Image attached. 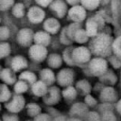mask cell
I'll list each match as a JSON object with an SVG mask.
<instances>
[{"mask_svg":"<svg viewBox=\"0 0 121 121\" xmlns=\"http://www.w3.org/2000/svg\"><path fill=\"white\" fill-rule=\"evenodd\" d=\"M9 35V28L6 27V26H2L0 28V38L1 40H6Z\"/></svg>","mask_w":121,"mask_h":121,"instance_id":"32","label":"cell"},{"mask_svg":"<svg viewBox=\"0 0 121 121\" xmlns=\"http://www.w3.org/2000/svg\"><path fill=\"white\" fill-rule=\"evenodd\" d=\"M117 111H118L119 113L121 114V100H119L118 103H117Z\"/></svg>","mask_w":121,"mask_h":121,"instance_id":"37","label":"cell"},{"mask_svg":"<svg viewBox=\"0 0 121 121\" xmlns=\"http://www.w3.org/2000/svg\"><path fill=\"white\" fill-rule=\"evenodd\" d=\"M43 27H44L45 31H47L49 33H57L60 28V24L56 19L49 18L44 22Z\"/></svg>","mask_w":121,"mask_h":121,"instance_id":"12","label":"cell"},{"mask_svg":"<svg viewBox=\"0 0 121 121\" xmlns=\"http://www.w3.org/2000/svg\"><path fill=\"white\" fill-rule=\"evenodd\" d=\"M51 9L59 16V17H63L66 13V5L63 1L61 0H55L51 3Z\"/></svg>","mask_w":121,"mask_h":121,"instance_id":"10","label":"cell"},{"mask_svg":"<svg viewBox=\"0 0 121 121\" xmlns=\"http://www.w3.org/2000/svg\"><path fill=\"white\" fill-rule=\"evenodd\" d=\"M112 41L111 38L106 34H100L93 42V50L95 53L100 56L109 55L112 49Z\"/></svg>","mask_w":121,"mask_h":121,"instance_id":"1","label":"cell"},{"mask_svg":"<svg viewBox=\"0 0 121 121\" xmlns=\"http://www.w3.org/2000/svg\"><path fill=\"white\" fill-rule=\"evenodd\" d=\"M78 87H79L80 89H82L84 92H88L89 89H90L89 84H88V82H86V81H80V82L78 83Z\"/></svg>","mask_w":121,"mask_h":121,"instance_id":"33","label":"cell"},{"mask_svg":"<svg viewBox=\"0 0 121 121\" xmlns=\"http://www.w3.org/2000/svg\"><path fill=\"white\" fill-rule=\"evenodd\" d=\"M67 2L71 5H77L78 2H81V0H67Z\"/></svg>","mask_w":121,"mask_h":121,"instance_id":"36","label":"cell"},{"mask_svg":"<svg viewBox=\"0 0 121 121\" xmlns=\"http://www.w3.org/2000/svg\"><path fill=\"white\" fill-rule=\"evenodd\" d=\"M62 95L65 98L67 99H73L76 95H77V91L75 88H73L72 86H67V88H65L62 92Z\"/></svg>","mask_w":121,"mask_h":121,"instance_id":"24","label":"cell"},{"mask_svg":"<svg viewBox=\"0 0 121 121\" xmlns=\"http://www.w3.org/2000/svg\"><path fill=\"white\" fill-rule=\"evenodd\" d=\"M48 64L52 68H58L61 64V58L57 54H52L48 58Z\"/></svg>","mask_w":121,"mask_h":121,"instance_id":"20","label":"cell"},{"mask_svg":"<svg viewBox=\"0 0 121 121\" xmlns=\"http://www.w3.org/2000/svg\"><path fill=\"white\" fill-rule=\"evenodd\" d=\"M41 112V109L38 105L36 104H29L27 106V112L29 115L31 116H35V115H38Z\"/></svg>","mask_w":121,"mask_h":121,"instance_id":"29","label":"cell"},{"mask_svg":"<svg viewBox=\"0 0 121 121\" xmlns=\"http://www.w3.org/2000/svg\"><path fill=\"white\" fill-rule=\"evenodd\" d=\"M4 119L5 120H16L18 118H17V116L13 115V116H4Z\"/></svg>","mask_w":121,"mask_h":121,"instance_id":"35","label":"cell"},{"mask_svg":"<svg viewBox=\"0 0 121 121\" xmlns=\"http://www.w3.org/2000/svg\"><path fill=\"white\" fill-rule=\"evenodd\" d=\"M32 40H34V34L31 29L24 28L21 29L20 32L18 33V42L24 46L29 45Z\"/></svg>","mask_w":121,"mask_h":121,"instance_id":"7","label":"cell"},{"mask_svg":"<svg viewBox=\"0 0 121 121\" xmlns=\"http://www.w3.org/2000/svg\"><path fill=\"white\" fill-rule=\"evenodd\" d=\"M68 14H69V17L73 21H75V22H80V21H82L85 18L86 12H85V9H84V7L83 6L81 7V6L74 5V7L70 9Z\"/></svg>","mask_w":121,"mask_h":121,"instance_id":"6","label":"cell"},{"mask_svg":"<svg viewBox=\"0 0 121 121\" xmlns=\"http://www.w3.org/2000/svg\"><path fill=\"white\" fill-rule=\"evenodd\" d=\"M89 67H90V71L94 75L100 76V75H102L106 72L107 62L102 58H95V59L91 60V62L89 64Z\"/></svg>","mask_w":121,"mask_h":121,"instance_id":"2","label":"cell"},{"mask_svg":"<svg viewBox=\"0 0 121 121\" xmlns=\"http://www.w3.org/2000/svg\"><path fill=\"white\" fill-rule=\"evenodd\" d=\"M14 90H15V92L17 93V94H23V93H25L26 90H27V84H26V81H25V80H20V81H18L16 84H15V86H14Z\"/></svg>","mask_w":121,"mask_h":121,"instance_id":"26","label":"cell"},{"mask_svg":"<svg viewBox=\"0 0 121 121\" xmlns=\"http://www.w3.org/2000/svg\"><path fill=\"white\" fill-rule=\"evenodd\" d=\"M72 55H73L74 60L79 63L86 62L90 59V51L84 46H79L75 48L72 52Z\"/></svg>","mask_w":121,"mask_h":121,"instance_id":"4","label":"cell"},{"mask_svg":"<svg viewBox=\"0 0 121 121\" xmlns=\"http://www.w3.org/2000/svg\"><path fill=\"white\" fill-rule=\"evenodd\" d=\"M14 71V70H13ZM12 70L10 69H4L1 72V78L8 84H12L15 82V75Z\"/></svg>","mask_w":121,"mask_h":121,"instance_id":"16","label":"cell"},{"mask_svg":"<svg viewBox=\"0 0 121 121\" xmlns=\"http://www.w3.org/2000/svg\"><path fill=\"white\" fill-rule=\"evenodd\" d=\"M20 79L22 80H25L28 83H34L36 81V76L35 74H33L32 72H28V71H26V72H23L21 75H20Z\"/></svg>","mask_w":121,"mask_h":121,"instance_id":"21","label":"cell"},{"mask_svg":"<svg viewBox=\"0 0 121 121\" xmlns=\"http://www.w3.org/2000/svg\"><path fill=\"white\" fill-rule=\"evenodd\" d=\"M13 4V0H0V8L2 10H6Z\"/></svg>","mask_w":121,"mask_h":121,"instance_id":"31","label":"cell"},{"mask_svg":"<svg viewBox=\"0 0 121 121\" xmlns=\"http://www.w3.org/2000/svg\"><path fill=\"white\" fill-rule=\"evenodd\" d=\"M12 13L15 17L20 18L25 13V7L23 4H16L12 9Z\"/></svg>","mask_w":121,"mask_h":121,"instance_id":"25","label":"cell"},{"mask_svg":"<svg viewBox=\"0 0 121 121\" xmlns=\"http://www.w3.org/2000/svg\"><path fill=\"white\" fill-rule=\"evenodd\" d=\"M27 16H28V19H29L30 22H32L34 24H37V23H40L41 21L43 20L44 12L42 9H40L38 7H32L28 10Z\"/></svg>","mask_w":121,"mask_h":121,"instance_id":"9","label":"cell"},{"mask_svg":"<svg viewBox=\"0 0 121 121\" xmlns=\"http://www.w3.org/2000/svg\"><path fill=\"white\" fill-rule=\"evenodd\" d=\"M59 97H60V93H59V90L57 88H52L49 90V93H48V96L44 98V101L47 102V103H55L59 100Z\"/></svg>","mask_w":121,"mask_h":121,"instance_id":"18","label":"cell"},{"mask_svg":"<svg viewBox=\"0 0 121 121\" xmlns=\"http://www.w3.org/2000/svg\"><path fill=\"white\" fill-rule=\"evenodd\" d=\"M34 42L38 44H42V45L46 46L50 42V36L47 33V31L46 32L39 31V32L34 34Z\"/></svg>","mask_w":121,"mask_h":121,"instance_id":"13","label":"cell"},{"mask_svg":"<svg viewBox=\"0 0 121 121\" xmlns=\"http://www.w3.org/2000/svg\"><path fill=\"white\" fill-rule=\"evenodd\" d=\"M98 25H99V20L96 17H94L88 20L86 24V31L89 34V36H95L97 34Z\"/></svg>","mask_w":121,"mask_h":121,"instance_id":"11","label":"cell"},{"mask_svg":"<svg viewBox=\"0 0 121 121\" xmlns=\"http://www.w3.org/2000/svg\"><path fill=\"white\" fill-rule=\"evenodd\" d=\"M36 2L40 5V6H43V7H46L48 5H50L53 0H36Z\"/></svg>","mask_w":121,"mask_h":121,"instance_id":"34","label":"cell"},{"mask_svg":"<svg viewBox=\"0 0 121 121\" xmlns=\"http://www.w3.org/2000/svg\"><path fill=\"white\" fill-rule=\"evenodd\" d=\"M88 37H90V36H89V34L87 33L86 30H83L81 28H78L76 31L75 35H74V40L77 41L78 43H85L88 40Z\"/></svg>","mask_w":121,"mask_h":121,"instance_id":"19","label":"cell"},{"mask_svg":"<svg viewBox=\"0 0 121 121\" xmlns=\"http://www.w3.org/2000/svg\"><path fill=\"white\" fill-rule=\"evenodd\" d=\"M74 78V73L71 69H62L58 74V81L61 86H69Z\"/></svg>","mask_w":121,"mask_h":121,"instance_id":"5","label":"cell"},{"mask_svg":"<svg viewBox=\"0 0 121 121\" xmlns=\"http://www.w3.org/2000/svg\"><path fill=\"white\" fill-rule=\"evenodd\" d=\"M9 51H10V47H9V43H1V45H0V57L1 58L8 56L9 54Z\"/></svg>","mask_w":121,"mask_h":121,"instance_id":"30","label":"cell"},{"mask_svg":"<svg viewBox=\"0 0 121 121\" xmlns=\"http://www.w3.org/2000/svg\"><path fill=\"white\" fill-rule=\"evenodd\" d=\"M81 4L85 9H95L99 4V0H81Z\"/></svg>","mask_w":121,"mask_h":121,"instance_id":"27","label":"cell"},{"mask_svg":"<svg viewBox=\"0 0 121 121\" xmlns=\"http://www.w3.org/2000/svg\"><path fill=\"white\" fill-rule=\"evenodd\" d=\"M10 97V92L9 90L8 89V87L5 85V84H2L1 85V93H0V100L2 102H5V101H8Z\"/></svg>","mask_w":121,"mask_h":121,"instance_id":"23","label":"cell"},{"mask_svg":"<svg viewBox=\"0 0 121 121\" xmlns=\"http://www.w3.org/2000/svg\"><path fill=\"white\" fill-rule=\"evenodd\" d=\"M46 83H44L43 80L41 81H35L32 86V91L34 95L42 96L47 94V88H46Z\"/></svg>","mask_w":121,"mask_h":121,"instance_id":"14","label":"cell"},{"mask_svg":"<svg viewBox=\"0 0 121 121\" xmlns=\"http://www.w3.org/2000/svg\"><path fill=\"white\" fill-rule=\"evenodd\" d=\"M115 96H116V95L114 93V90H112L111 88L105 89L102 92V95H101V97L104 100H113L115 98Z\"/></svg>","mask_w":121,"mask_h":121,"instance_id":"22","label":"cell"},{"mask_svg":"<svg viewBox=\"0 0 121 121\" xmlns=\"http://www.w3.org/2000/svg\"><path fill=\"white\" fill-rule=\"evenodd\" d=\"M41 80H43L44 83H46L47 85H50L54 82L55 80V77L53 72L50 69H43L41 72Z\"/></svg>","mask_w":121,"mask_h":121,"instance_id":"17","label":"cell"},{"mask_svg":"<svg viewBox=\"0 0 121 121\" xmlns=\"http://www.w3.org/2000/svg\"><path fill=\"white\" fill-rule=\"evenodd\" d=\"M27 65L26 63V60L25 58L21 57V56H17V57H14L12 59V61H11V67L12 69L15 71V72H18L24 68H26Z\"/></svg>","mask_w":121,"mask_h":121,"instance_id":"15","label":"cell"},{"mask_svg":"<svg viewBox=\"0 0 121 121\" xmlns=\"http://www.w3.org/2000/svg\"><path fill=\"white\" fill-rule=\"evenodd\" d=\"M46 54H47V50H46L45 46L42 45V44L36 43V44L32 45L29 49L30 58L37 61H42L43 60H44L46 57Z\"/></svg>","mask_w":121,"mask_h":121,"instance_id":"3","label":"cell"},{"mask_svg":"<svg viewBox=\"0 0 121 121\" xmlns=\"http://www.w3.org/2000/svg\"><path fill=\"white\" fill-rule=\"evenodd\" d=\"M112 49L115 52L116 56L121 58V36L116 38L112 43Z\"/></svg>","mask_w":121,"mask_h":121,"instance_id":"28","label":"cell"},{"mask_svg":"<svg viewBox=\"0 0 121 121\" xmlns=\"http://www.w3.org/2000/svg\"><path fill=\"white\" fill-rule=\"evenodd\" d=\"M24 105H25V99L23 96L21 95H15L13 97V99L7 104V109L11 112H20L23 108H24Z\"/></svg>","mask_w":121,"mask_h":121,"instance_id":"8","label":"cell"}]
</instances>
